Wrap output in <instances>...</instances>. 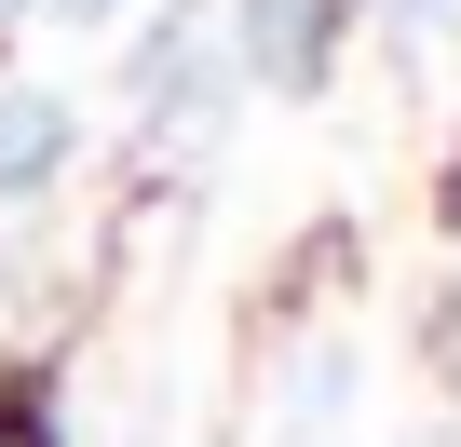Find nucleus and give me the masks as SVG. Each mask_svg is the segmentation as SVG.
<instances>
[{
	"label": "nucleus",
	"instance_id": "obj_1",
	"mask_svg": "<svg viewBox=\"0 0 461 447\" xmlns=\"http://www.w3.org/2000/svg\"><path fill=\"white\" fill-rule=\"evenodd\" d=\"M55 163V109H0V176H41Z\"/></svg>",
	"mask_w": 461,
	"mask_h": 447
},
{
	"label": "nucleus",
	"instance_id": "obj_2",
	"mask_svg": "<svg viewBox=\"0 0 461 447\" xmlns=\"http://www.w3.org/2000/svg\"><path fill=\"white\" fill-rule=\"evenodd\" d=\"M68 14H82V28H109V14H122V0H68Z\"/></svg>",
	"mask_w": 461,
	"mask_h": 447
},
{
	"label": "nucleus",
	"instance_id": "obj_3",
	"mask_svg": "<svg viewBox=\"0 0 461 447\" xmlns=\"http://www.w3.org/2000/svg\"><path fill=\"white\" fill-rule=\"evenodd\" d=\"M0 447H41V434H0Z\"/></svg>",
	"mask_w": 461,
	"mask_h": 447
}]
</instances>
